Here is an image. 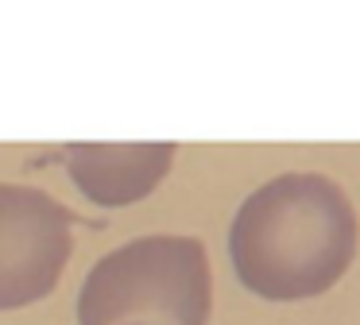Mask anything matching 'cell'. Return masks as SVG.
Returning a JSON list of instances; mask_svg holds the SVG:
<instances>
[{
  "label": "cell",
  "mask_w": 360,
  "mask_h": 325,
  "mask_svg": "<svg viewBox=\"0 0 360 325\" xmlns=\"http://www.w3.org/2000/svg\"><path fill=\"white\" fill-rule=\"evenodd\" d=\"M360 224L345 190L326 174H279L240 201L229 229L236 279L271 302L326 294L349 271Z\"/></svg>",
  "instance_id": "6da1fadb"
},
{
  "label": "cell",
  "mask_w": 360,
  "mask_h": 325,
  "mask_svg": "<svg viewBox=\"0 0 360 325\" xmlns=\"http://www.w3.org/2000/svg\"><path fill=\"white\" fill-rule=\"evenodd\" d=\"M213 275L194 236H140L94 263L78 325H210Z\"/></svg>",
  "instance_id": "7a4b0ae2"
},
{
  "label": "cell",
  "mask_w": 360,
  "mask_h": 325,
  "mask_svg": "<svg viewBox=\"0 0 360 325\" xmlns=\"http://www.w3.org/2000/svg\"><path fill=\"white\" fill-rule=\"evenodd\" d=\"M74 221L51 193L0 182V310L32 306L55 291L70 260Z\"/></svg>",
  "instance_id": "3957f363"
},
{
  "label": "cell",
  "mask_w": 360,
  "mask_h": 325,
  "mask_svg": "<svg viewBox=\"0 0 360 325\" xmlns=\"http://www.w3.org/2000/svg\"><path fill=\"white\" fill-rule=\"evenodd\" d=\"M174 155V144H66V170L89 201L117 209L148 198Z\"/></svg>",
  "instance_id": "277c9868"
}]
</instances>
